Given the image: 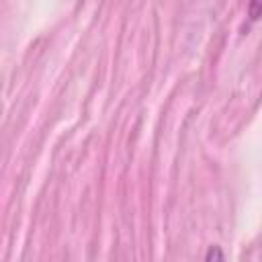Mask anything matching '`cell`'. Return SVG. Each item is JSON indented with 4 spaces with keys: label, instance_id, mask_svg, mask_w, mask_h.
<instances>
[{
    "label": "cell",
    "instance_id": "1",
    "mask_svg": "<svg viewBox=\"0 0 262 262\" xmlns=\"http://www.w3.org/2000/svg\"><path fill=\"white\" fill-rule=\"evenodd\" d=\"M258 16H260V0H252L250 2V18L258 20Z\"/></svg>",
    "mask_w": 262,
    "mask_h": 262
},
{
    "label": "cell",
    "instance_id": "2",
    "mask_svg": "<svg viewBox=\"0 0 262 262\" xmlns=\"http://www.w3.org/2000/svg\"><path fill=\"white\" fill-rule=\"evenodd\" d=\"M207 258H209V260H211V258H219V260H221V258H223V254H221V252L215 248V250H211V252L207 254Z\"/></svg>",
    "mask_w": 262,
    "mask_h": 262
}]
</instances>
